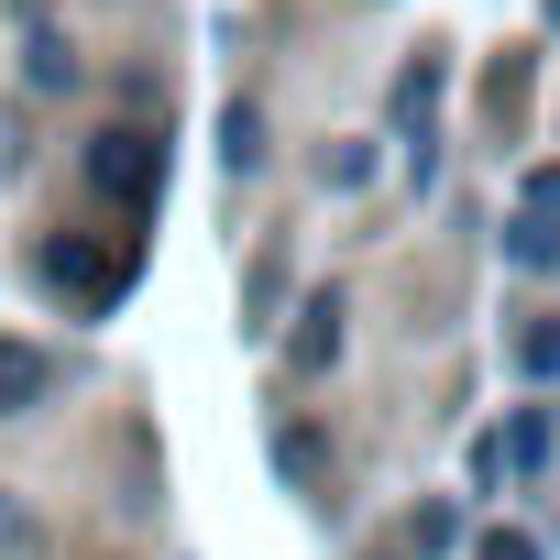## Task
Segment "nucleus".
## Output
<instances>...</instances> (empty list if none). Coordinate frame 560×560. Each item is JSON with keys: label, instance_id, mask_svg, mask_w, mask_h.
I'll return each mask as SVG.
<instances>
[{"label": "nucleus", "instance_id": "obj_11", "mask_svg": "<svg viewBox=\"0 0 560 560\" xmlns=\"http://www.w3.org/2000/svg\"><path fill=\"white\" fill-rule=\"evenodd\" d=\"M549 23H560V0H549Z\"/></svg>", "mask_w": 560, "mask_h": 560}, {"label": "nucleus", "instance_id": "obj_7", "mask_svg": "<svg viewBox=\"0 0 560 560\" xmlns=\"http://www.w3.org/2000/svg\"><path fill=\"white\" fill-rule=\"evenodd\" d=\"M505 253H516V264H560V231H549V209H527V220H516V242H505Z\"/></svg>", "mask_w": 560, "mask_h": 560}, {"label": "nucleus", "instance_id": "obj_10", "mask_svg": "<svg viewBox=\"0 0 560 560\" xmlns=\"http://www.w3.org/2000/svg\"><path fill=\"white\" fill-rule=\"evenodd\" d=\"M483 560H538V549H527L516 527H494V538H483Z\"/></svg>", "mask_w": 560, "mask_h": 560}, {"label": "nucleus", "instance_id": "obj_6", "mask_svg": "<svg viewBox=\"0 0 560 560\" xmlns=\"http://www.w3.org/2000/svg\"><path fill=\"white\" fill-rule=\"evenodd\" d=\"M494 451H505V462H549V407H527V418H516Z\"/></svg>", "mask_w": 560, "mask_h": 560}, {"label": "nucleus", "instance_id": "obj_4", "mask_svg": "<svg viewBox=\"0 0 560 560\" xmlns=\"http://www.w3.org/2000/svg\"><path fill=\"white\" fill-rule=\"evenodd\" d=\"M330 352H341V298H308V330H298V363L319 374Z\"/></svg>", "mask_w": 560, "mask_h": 560}, {"label": "nucleus", "instance_id": "obj_5", "mask_svg": "<svg viewBox=\"0 0 560 560\" xmlns=\"http://www.w3.org/2000/svg\"><path fill=\"white\" fill-rule=\"evenodd\" d=\"M220 154H231V165H253V154H264V110H253V100H231V110H220Z\"/></svg>", "mask_w": 560, "mask_h": 560}, {"label": "nucleus", "instance_id": "obj_3", "mask_svg": "<svg viewBox=\"0 0 560 560\" xmlns=\"http://www.w3.org/2000/svg\"><path fill=\"white\" fill-rule=\"evenodd\" d=\"M34 396H45V352L0 341V418H12V407H34Z\"/></svg>", "mask_w": 560, "mask_h": 560}, {"label": "nucleus", "instance_id": "obj_8", "mask_svg": "<svg viewBox=\"0 0 560 560\" xmlns=\"http://www.w3.org/2000/svg\"><path fill=\"white\" fill-rule=\"evenodd\" d=\"M527 374H560V330H527Z\"/></svg>", "mask_w": 560, "mask_h": 560}, {"label": "nucleus", "instance_id": "obj_1", "mask_svg": "<svg viewBox=\"0 0 560 560\" xmlns=\"http://www.w3.org/2000/svg\"><path fill=\"white\" fill-rule=\"evenodd\" d=\"M89 176H100V187H121V198L143 209V198H154V176H165V165H154V132H100Z\"/></svg>", "mask_w": 560, "mask_h": 560}, {"label": "nucleus", "instance_id": "obj_2", "mask_svg": "<svg viewBox=\"0 0 560 560\" xmlns=\"http://www.w3.org/2000/svg\"><path fill=\"white\" fill-rule=\"evenodd\" d=\"M45 275H56L67 298H110V287H121V264H110L100 242H78V231H56V242H45Z\"/></svg>", "mask_w": 560, "mask_h": 560}, {"label": "nucleus", "instance_id": "obj_9", "mask_svg": "<svg viewBox=\"0 0 560 560\" xmlns=\"http://www.w3.org/2000/svg\"><path fill=\"white\" fill-rule=\"evenodd\" d=\"M527 209H560V165H538V176H527Z\"/></svg>", "mask_w": 560, "mask_h": 560}]
</instances>
